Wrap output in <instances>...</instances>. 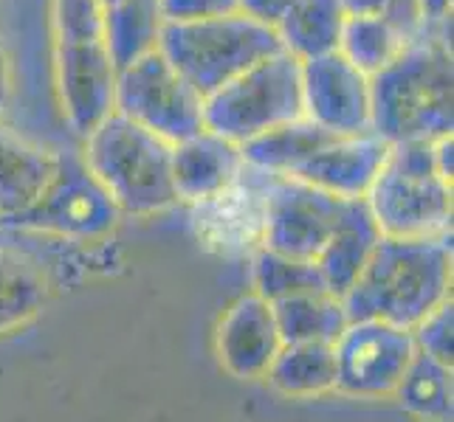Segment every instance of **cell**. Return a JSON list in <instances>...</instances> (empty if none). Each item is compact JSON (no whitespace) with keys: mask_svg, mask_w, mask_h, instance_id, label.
<instances>
[{"mask_svg":"<svg viewBox=\"0 0 454 422\" xmlns=\"http://www.w3.org/2000/svg\"><path fill=\"white\" fill-rule=\"evenodd\" d=\"M370 130L387 144L451 135V20L424 28L387 68L370 76Z\"/></svg>","mask_w":454,"mask_h":422,"instance_id":"obj_1","label":"cell"},{"mask_svg":"<svg viewBox=\"0 0 454 422\" xmlns=\"http://www.w3.org/2000/svg\"><path fill=\"white\" fill-rule=\"evenodd\" d=\"M451 299V237H381L356 285L344 293L350 321H387L415 330Z\"/></svg>","mask_w":454,"mask_h":422,"instance_id":"obj_2","label":"cell"},{"mask_svg":"<svg viewBox=\"0 0 454 422\" xmlns=\"http://www.w3.org/2000/svg\"><path fill=\"white\" fill-rule=\"evenodd\" d=\"M99 0H51L54 90L68 127L85 138L116 113V65L102 35Z\"/></svg>","mask_w":454,"mask_h":422,"instance_id":"obj_3","label":"cell"},{"mask_svg":"<svg viewBox=\"0 0 454 422\" xmlns=\"http://www.w3.org/2000/svg\"><path fill=\"white\" fill-rule=\"evenodd\" d=\"M82 144V161L121 214H155L176 206L172 144L121 113L107 116Z\"/></svg>","mask_w":454,"mask_h":422,"instance_id":"obj_4","label":"cell"},{"mask_svg":"<svg viewBox=\"0 0 454 422\" xmlns=\"http://www.w3.org/2000/svg\"><path fill=\"white\" fill-rule=\"evenodd\" d=\"M364 200L384 237H451V183L437 172L434 141L389 144L387 164Z\"/></svg>","mask_w":454,"mask_h":422,"instance_id":"obj_5","label":"cell"},{"mask_svg":"<svg viewBox=\"0 0 454 422\" xmlns=\"http://www.w3.org/2000/svg\"><path fill=\"white\" fill-rule=\"evenodd\" d=\"M159 51L203 99L257 62L283 51L277 31L246 14L164 23Z\"/></svg>","mask_w":454,"mask_h":422,"instance_id":"obj_6","label":"cell"},{"mask_svg":"<svg viewBox=\"0 0 454 422\" xmlns=\"http://www.w3.org/2000/svg\"><path fill=\"white\" fill-rule=\"evenodd\" d=\"M302 113V62L288 51L257 62L203 99V127L231 144H246Z\"/></svg>","mask_w":454,"mask_h":422,"instance_id":"obj_7","label":"cell"},{"mask_svg":"<svg viewBox=\"0 0 454 422\" xmlns=\"http://www.w3.org/2000/svg\"><path fill=\"white\" fill-rule=\"evenodd\" d=\"M121 217L124 214L119 211L114 197L90 175V169L82 161V152L57 150V172L51 183L45 186L35 206L9 226L90 242L107 237L121 223Z\"/></svg>","mask_w":454,"mask_h":422,"instance_id":"obj_8","label":"cell"},{"mask_svg":"<svg viewBox=\"0 0 454 422\" xmlns=\"http://www.w3.org/2000/svg\"><path fill=\"white\" fill-rule=\"evenodd\" d=\"M116 113L178 144L203 127V96L161 51L142 57L116 76Z\"/></svg>","mask_w":454,"mask_h":422,"instance_id":"obj_9","label":"cell"},{"mask_svg":"<svg viewBox=\"0 0 454 422\" xmlns=\"http://www.w3.org/2000/svg\"><path fill=\"white\" fill-rule=\"evenodd\" d=\"M348 209L350 200L322 192L296 178L271 175L260 248L294 259L317 262L325 245L339 231Z\"/></svg>","mask_w":454,"mask_h":422,"instance_id":"obj_10","label":"cell"},{"mask_svg":"<svg viewBox=\"0 0 454 422\" xmlns=\"http://www.w3.org/2000/svg\"><path fill=\"white\" fill-rule=\"evenodd\" d=\"M336 392L379 400L393 397L418 355L412 330L387 321H350L333 343Z\"/></svg>","mask_w":454,"mask_h":422,"instance_id":"obj_11","label":"cell"},{"mask_svg":"<svg viewBox=\"0 0 454 422\" xmlns=\"http://www.w3.org/2000/svg\"><path fill=\"white\" fill-rule=\"evenodd\" d=\"M302 113L317 127L336 135L370 130V76L339 51L302 62Z\"/></svg>","mask_w":454,"mask_h":422,"instance_id":"obj_12","label":"cell"},{"mask_svg":"<svg viewBox=\"0 0 454 422\" xmlns=\"http://www.w3.org/2000/svg\"><path fill=\"white\" fill-rule=\"evenodd\" d=\"M271 175L243 166L229 189L195 206L198 237L226 257H252L262 245L265 200Z\"/></svg>","mask_w":454,"mask_h":422,"instance_id":"obj_13","label":"cell"},{"mask_svg":"<svg viewBox=\"0 0 454 422\" xmlns=\"http://www.w3.org/2000/svg\"><path fill=\"white\" fill-rule=\"evenodd\" d=\"M279 349H283V335H279L271 302H265L257 293L240 295L217 324L215 352L231 378H265Z\"/></svg>","mask_w":454,"mask_h":422,"instance_id":"obj_14","label":"cell"},{"mask_svg":"<svg viewBox=\"0 0 454 422\" xmlns=\"http://www.w3.org/2000/svg\"><path fill=\"white\" fill-rule=\"evenodd\" d=\"M389 144L375 133L336 135L310 161H305L291 178L317 186L344 200L367 197L375 178L387 164Z\"/></svg>","mask_w":454,"mask_h":422,"instance_id":"obj_15","label":"cell"},{"mask_svg":"<svg viewBox=\"0 0 454 422\" xmlns=\"http://www.w3.org/2000/svg\"><path fill=\"white\" fill-rule=\"evenodd\" d=\"M246 161L238 144L212 130H200L172 144V186L178 203H198L221 195L240 178Z\"/></svg>","mask_w":454,"mask_h":422,"instance_id":"obj_16","label":"cell"},{"mask_svg":"<svg viewBox=\"0 0 454 422\" xmlns=\"http://www.w3.org/2000/svg\"><path fill=\"white\" fill-rule=\"evenodd\" d=\"M57 172V150L0 121V223L28 211Z\"/></svg>","mask_w":454,"mask_h":422,"instance_id":"obj_17","label":"cell"},{"mask_svg":"<svg viewBox=\"0 0 454 422\" xmlns=\"http://www.w3.org/2000/svg\"><path fill=\"white\" fill-rule=\"evenodd\" d=\"M381 237L384 234L379 223L372 220L367 200L364 197L350 200V209L344 214L339 231L325 245V251L317 257V268L322 273L327 293L344 299V293L356 285L358 273L364 271V265L370 262Z\"/></svg>","mask_w":454,"mask_h":422,"instance_id":"obj_18","label":"cell"},{"mask_svg":"<svg viewBox=\"0 0 454 422\" xmlns=\"http://www.w3.org/2000/svg\"><path fill=\"white\" fill-rule=\"evenodd\" d=\"M333 138L336 133H327L308 119H296L291 124H283V127L246 141V144H240V152L246 166L260 169L265 175L291 178L296 169L310 161L325 144H331Z\"/></svg>","mask_w":454,"mask_h":422,"instance_id":"obj_19","label":"cell"},{"mask_svg":"<svg viewBox=\"0 0 454 422\" xmlns=\"http://www.w3.org/2000/svg\"><path fill=\"white\" fill-rule=\"evenodd\" d=\"M279 395L288 397H319L336 392V352L333 343L300 341L283 343L274 364L265 372Z\"/></svg>","mask_w":454,"mask_h":422,"instance_id":"obj_20","label":"cell"},{"mask_svg":"<svg viewBox=\"0 0 454 422\" xmlns=\"http://www.w3.org/2000/svg\"><path fill=\"white\" fill-rule=\"evenodd\" d=\"M161 28L164 14L159 0H121V4L105 9L102 35L116 71L159 51Z\"/></svg>","mask_w":454,"mask_h":422,"instance_id":"obj_21","label":"cell"},{"mask_svg":"<svg viewBox=\"0 0 454 422\" xmlns=\"http://www.w3.org/2000/svg\"><path fill=\"white\" fill-rule=\"evenodd\" d=\"M344 18L348 14L339 0H294L274 31L283 42V51L305 62L339 49Z\"/></svg>","mask_w":454,"mask_h":422,"instance_id":"obj_22","label":"cell"},{"mask_svg":"<svg viewBox=\"0 0 454 422\" xmlns=\"http://www.w3.org/2000/svg\"><path fill=\"white\" fill-rule=\"evenodd\" d=\"M271 310L279 326V335H283V343H300V341L336 343L350 324L341 299L327 290L288 295V299L274 302Z\"/></svg>","mask_w":454,"mask_h":422,"instance_id":"obj_23","label":"cell"},{"mask_svg":"<svg viewBox=\"0 0 454 422\" xmlns=\"http://www.w3.org/2000/svg\"><path fill=\"white\" fill-rule=\"evenodd\" d=\"M49 281L35 259L0 245V335L28 324L45 307Z\"/></svg>","mask_w":454,"mask_h":422,"instance_id":"obj_24","label":"cell"},{"mask_svg":"<svg viewBox=\"0 0 454 422\" xmlns=\"http://www.w3.org/2000/svg\"><path fill=\"white\" fill-rule=\"evenodd\" d=\"M406 411L424 422L451 419V366L415 355L393 395Z\"/></svg>","mask_w":454,"mask_h":422,"instance_id":"obj_25","label":"cell"},{"mask_svg":"<svg viewBox=\"0 0 454 422\" xmlns=\"http://www.w3.org/2000/svg\"><path fill=\"white\" fill-rule=\"evenodd\" d=\"M403 45L406 40L381 14H367V18H344L336 51L362 73L372 76L387 68L403 51Z\"/></svg>","mask_w":454,"mask_h":422,"instance_id":"obj_26","label":"cell"},{"mask_svg":"<svg viewBox=\"0 0 454 422\" xmlns=\"http://www.w3.org/2000/svg\"><path fill=\"white\" fill-rule=\"evenodd\" d=\"M252 279H254V293L271 304L279 299H288V295L327 290L317 262L294 259L286 254L269 251V248H257L252 254Z\"/></svg>","mask_w":454,"mask_h":422,"instance_id":"obj_27","label":"cell"},{"mask_svg":"<svg viewBox=\"0 0 454 422\" xmlns=\"http://www.w3.org/2000/svg\"><path fill=\"white\" fill-rule=\"evenodd\" d=\"M451 326H454V304L449 299L434 312H429V316L412 330L415 349L420 355L432 357L437 364L451 366V361H454L451 357Z\"/></svg>","mask_w":454,"mask_h":422,"instance_id":"obj_28","label":"cell"},{"mask_svg":"<svg viewBox=\"0 0 454 422\" xmlns=\"http://www.w3.org/2000/svg\"><path fill=\"white\" fill-rule=\"evenodd\" d=\"M159 4H161L164 23L209 20L238 12V0H159Z\"/></svg>","mask_w":454,"mask_h":422,"instance_id":"obj_29","label":"cell"},{"mask_svg":"<svg viewBox=\"0 0 454 422\" xmlns=\"http://www.w3.org/2000/svg\"><path fill=\"white\" fill-rule=\"evenodd\" d=\"M294 0H238V12L269 28H277Z\"/></svg>","mask_w":454,"mask_h":422,"instance_id":"obj_30","label":"cell"},{"mask_svg":"<svg viewBox=\"0 0 454 422\" xmlns=\"http://www.w3.org/2000/svg\"><path fill=\"white\" fill-rule=\"evenodd\" d=\"M12 85H14V73H12V57L4 37H0V121H4V113L12 99Z\"/></svg>","mask_w":454,"mask_h":422,"instance_id":"obj_31","label":"cell"},{"mask_svg":"<svg viewBox=\"0 0 454 422\" xmlns=\"http://www.w3.org/2000/svg\"><path fill=\"white\" fill-rule=\"evenodd\" d=\"M348 18H367V14H384L389 0H339Z\"/></svg>","mask_w":454,"mask_h":422,"instance_id":"obj_32","label":"cell"},{"mask_svg":"<svg viewBox=\"0 0 454 422\" xmlns=\"http://www.w3.org/2000/svg\"><path fill=\"white\" fill-rule=\"evenodd\" d=\"M420 12H424V23L437 26L443 20H451V0H420Z\"/></svg>","mask_w":454,"mask_h":422,"instance_id":"obj_33","label":"cell"},{"mask_svg":"<svg viewBox=\"0 0 454 422\" xmlns=\"http://www.w3.org/2000/svg\"><path fill=\"white\" fill-rule=\"evenodd\" d=\"M434 164H437V172H441V178L451 183V135L434 141Z\"/></svg>","mask_w":454,"mask_h":422,"instance_id":"obj_34","label":"cell"},{"mask_svg":"<svg viewBox=\"0 0 454 422\" xmlns=\"http://www.w3.org/2000/svg\"><path fill=\"white\" fill-rule=\"evenodd\" d=\"M116 4H121V0H99V6H102V9H111V6H116Z\"/></svg>","mask_w":454,"mask_h":422,"instance_id":"obj_35","label":"cell"}]
</instances>
